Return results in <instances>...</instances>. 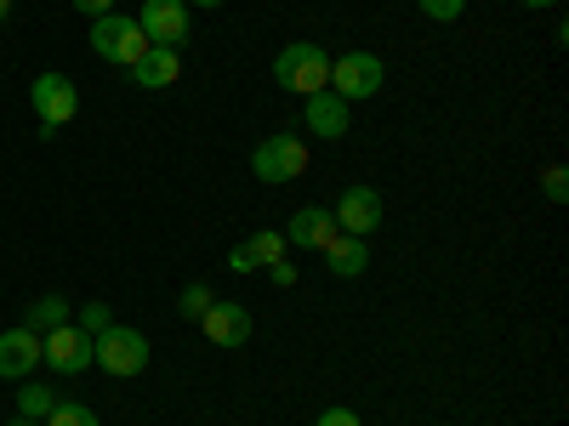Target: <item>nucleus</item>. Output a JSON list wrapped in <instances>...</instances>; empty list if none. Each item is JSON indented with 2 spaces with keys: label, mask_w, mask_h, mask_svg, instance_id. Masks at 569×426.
<instances>
[{
  "label": "nucleus",
  "mask_w": 569,
  "mask_h": 426,
  "mask_svg": "<svg viewBox=\"0 0 569 426\" xmlns=\"http://www.w3.org/2000/svg\"><path fill=\"white\" fill-rule=\"evenodd\" d=\"M91 364L98 369H109V375H142L149 369V336L142 329H126V324H109L98 342H91Z\"/></svg>",
  "instance_id": "20e7f679"
},
{
  "label": "nucleus",
  "mask_w": 569,
  "mask_h": 426,
  "mask_svg": "<svg viewBox=\"0 0 569 426\" xmlns=\"http://www.w3.org/2000/svg\"><path fill=\"white\" fill-rule=\"evenodd\" d=\"M52 409H58V393H52V387H40V382H23V387H18V415L46 420Z\"/></svg>",
  "instance_id": "a211bd4d"
},
{
  "label": "nucleus",
  "mask_w": 569,
  "mask_h": 426,
  "mask_svg": "<svg viewBox=\"0 0 569 426\" xmlns=\"http://www.w3.org/2000/svg\"><path fill=\"white\" fill-rule=\"evenodd\" d=\"M200 329H206V342H211V347L233 353V347H246V342H251V307H240V302H211L206 318H200Z\"/></svg>",
  "instance_id": "9d476101"
},
{
  "label": "nucleus",
  "mask_w": 569,
  "mask_h": 426,
  "mask_svg": "<svg viewBox=\"0 0 569 426\" xmlns=\"http://www.w3.org/2000/svg\"><path fill=\"white\" fill-rule=\"evenodd\" d=\"M268 278L279 284V291H291V284H297V267H291V262H268Z\"/></svg>",
  "instance_id": "b1692460"
},
{
  "label": "nucleus",
  "mask_w": 569,
  "mask_h": 426,
  "mask_svg": "<svg viewBox=\"0 0 569 426\" xmlns=\"http://www.w3.org/2000/svg\"><path fill=\"white\" fill-rule=\"evenodd\" d=\"M12 18V0H0V23H7Z\"/></svg>",
  "instance_id": "bb28decb"
},
{
  "label": "nucleus",
  "mask_w": 569,
  "mask_h": 426,
  "mask_svg": "<svg viewBox=\"0 0 569 426\" xmlns=\"http://www.w3.org/2000/svg\"><path fill=\"white\" fill-rule=\"evenodd\" d=\"M91 52H98L103 63L131 69L142 52H149V34H142L137 18H126V12H103V18H91Z\"/></svg>",
  "instance_id": "f03ea898"
},
{
  "label": "nucleus",
  "mask_w": 569,
  "mask_h": 426,
  "mask_svg": "<svg viewBox=\"0 0 569 426\" xmlns=\"http://www.w3.org/2000/svg\"><path fill=\"white\" fill-rule=\"evenodd\" d=\"M40 426H98V415H91L86 404H69V398H58V409L46 415Z\"/></svg>",
  "instance_id": "aec40b11"
},
{
  "label": "nucleus",
  "mask_w": 569,
  "mask_h": 426,
  "mask_svg": "<svg viewBox=\"0 0 569 426\" xmlns=\"http://www.w3.org/2000/svg\"><path fill=\"white\" fill-rule=\"evenodd\" d=\"M348 109H353V103H342L337 91H313V98H302V125H308L313 136H325V142H337V136L348 131Z\"/></svg>",
  "instance_id": "ddd939ff"
},
{
  "label": "nucleus",
  "mask_w": 569,
  "mask_h": 426,
  "mask_svg": "<svg viewBox=\"0 0 569 426\" xmlns=\"http://www.w3.org/2000/svg\"><path fill=\"white\" fill-rule=\"evenodd\" d=\"M382 80H388V69H382L376 52H348V58H330V85L325 91H337L342 103H365V98L382 91Z\"/></svg>",
  "instance_id": "39448f33"
},
{
  "label": "nucleus",
  "mask_w": 569,
  "mask_h": 426,
  "mask_svg": "<svg viewBox=\"0 0 569 426\" xmlns=\"http://www.w3.org/2000/svg\"><path fill=\"white\" fill-rule=\"evenodd\" d=\"M268 262H284V233H273V227L251 233V240L233 245V256H228L233 273H257V267H268Z\"/></svg>",
  "instance_id": "2eb2a0df"
},
{
  "label": "nucleus",
  "mask_w": 569,
  "mask_h": 426,
  "mask_svg": "<svg viewBox=\"0 0 569 426\" xmlns=\"http://www.w3.org/2000/svg\"><path fill=\"white\" fill-rule=\"evenodd\" d=\"M273 80L284 91H297V98H313V91L330 85V52L319 40H297V45H284V52L273 58Z\"/></svg>",
  "instance_id": "f257e3e1"
},
{
  "label": "nucleus",
  "mask_w": 569,
  "mask_h": 426,
  "mask_svg": "<svg viewBox=\"0 0 569 426\" xmlns=\"http://www.w3.org/2000/svg\"><path fill=\"white\" fill-rule=\"evenodd\" d=\"M40 358L58 375H80V369H91V336L80 324H58L52 336H40Z\"/></svg>",
  "instance_id": "1a4fd4ad"
},
{
  "label": "nucleus",
  "mask_w": 569,
  "mask_h": 426,
  "mask_svg": "<svg viewBox=\"0 0 569 426\" xmlns=\"http://www.w3.org/2000/svg\"><path fill=\"white\" fill-rule=\"evenodd\" d=\"M416 7L433 18V23H456V18L467 12V0H416Z\"/></svg>",
  "instance_id": "4be33fe9"
},
{
  "label": "nucleus",
  "mask_w": 569,
  "mask_h": 426,
  "mask_svg": "<svg viewBox=\"0 0 569 426\" xmlns=\"http://www.w3.org/2000/svg\"><path fill=\"white\" fill-rule=\"evenodd\" d=\"M137 29L149 34V45H177L188 40V0H142L137 12Z\"/></svg>",
  "instance_id": "6e6552de"
},
{
  "label": "nucleus",
  "mask_w": 569,
  "mask_h": 426,
  "mask_svg": "<svg viewBox=\"0 0 569 426\" xmlns=\"http://www.w3.org/2000/svg\"><path fill=\"white\" fill-rule=\"evenodd\" d=\"M251 171L262 176V182H297L302 171H308V142L297 136V131H273V136H262L257 149H251Z\"/></svg>",
  "instance_id": "7ed1b4c3"
},
{
  "label": "nucleus",
  "mask_w": 569,
  "mask_h": 426,
  "mask_svg": "<svg viewBox=\"0 0 569 426\" xmlns=\"http://www.w3.org/2000/svg\"><path fill=\"white\" fill-rule=\"evenodd\" d=\"M74 12L80 18H103V12H114V0H74Z\"/></svg>",
  "instance_id": "a878e982"
},
{
  "label": "nucleus",
  "mask_w": 569,
  "mask_h": 426,
  "mask_svg": "<svg viewBox=\"0 0 569 426\" xmlns=\"http://www.w3.org/2000/svg\"><path fill=\"white\" fill-rule=\"evenodd\" d=\"M29 103H34V114H40L46 131H58V125H69V120L80 114V91H74L69 74H34Z\"/></svg>",
  "instance_id": "423d86ee"
},
{
  "label": "nucleus",
  "mask_w": 569,
  "mask_h": 426,
  "mask_svg": "<svg viewBox=\"0 0 569 426\" xmlns=\"http://www.w3.org/2000/svg\"><path fill=\"white\" fill-rule=\"evenodd\" d=\"M131 80H137L142 91H166V85L182 80V58L171 52V45H149V52L131 63Z\"/></svg>",
  "instance_id": "4468645a"
},
{
  "label": "nucleus",
  "mask_w": 569,
  "mask_h": 426,
  "mask_svg": "<svg viewBox=\"0 0 569 426\" xmlns=\"http://www.w3.org/2000/svg\"><path fill=\"white\" fill-rule=\"evenodd\" d=\"M58 324H69V302H63V296H40V302L23 313V329H34V336H52Z\"/></svg>",
  "instance_id": "f3484780"
},
{
  "label": "nucleus",
  "mask_w": 569,
  "mask_h": 426,
  "mask_svg": "<svg viewBox=\"0 0 569 426\" xmlns=\"http://www.w3.org/2000/svg\"><path fill=\"white\" fill-rule=\"evenodd\" d=\"M109 324H114V313H109L103 302H86V307H80V329H86V336H91V342H98V336H103V329H109Z\"/></svg>",
  "instance_id": "412c9836"
},
{
  "label": "nucleus",
  "mask_w": 569,
  "mask_h": 426,
  "mask_svg": "<svg viewBox=\"0 0 569 426\" xmlns=\"http://www.w3.org/2000/svg\"><path fill=\"white\" fill-rule=\"evenodd\" d=\"M525 7H541L547 12V7H558V0H525Z\"/></svg>",
  "instance_id": "cd10ccee"
},
{
  "label": "nucleus",
  "mask_w": 569,
  "mask_h": 426,
  "mask_svg": "<svg viewBox=\"0 0 569 426\" xmlns=\"http://www.w3.org/2000/svg\"><path fill=\"white\" fill-rule=\"evenodd\" d=\"M337 216H330L325 205H302L291 222H284V245H297V251H325L330 240H337Z\"/></svg>",
  "instance_id": "9b49d317"
},
{
  "label": "nucleus",
  "mask_w": 569,
  "mask_h": 426,
  "mask_svg": "<svg viewBox=\"0 0 569 426\" xmlns=\"http://www.w3.org/2000/svg\"><path fill=\"white\" fill-rule=\"evenodd\" d=\"M7 426H40V420H29V415H18V420H7Z\"/></svg>",
  "instance_id": "c85d7f7f"
},
{
  "label": "nucleus",
  "mask_w": 569,
  "mask_h": 426,
  "mask_svg": "<svg viewBox=\"0 0 569 426\" xmlns=\"http://www.w3.org/2000/svg\"><path fill=\"white\" fill-rule=\"evenodd\" d=\"M34 364H40V336L23 324L7 329V336H0V382H29Z\"/></svg>",
  "instance_id": "f8f14e48"
},
{
  "label": "nucleus",
  "mask_w": 569,
  "mask_h": 426,
  "mask_svg": "<svg viewBox=\"0 0 569 426\" xmlns=\"http://www.w3.org/2000/svg\"><path fill=\"white\" fill-rule=\"evenodd\" d=\"M194 7H222V0H194Z\"/></svg>",
  "instance_id": "c756f323"
},
{
  "label": "nucleus",
  "mask_w": 569,
  "mask_h": 426,
  "mask_svg": "<svg viewBox=\"0 0 569 426\" xmlns=\"http://www.w3.org/2000/svg\"><path fill=\"white\" fill-rule=\"evenodd\" d=\"M211 302H217V296H211V284H188V291L177 296V313H182V318H194V324H200Z\"/></svg>",
  "instance_id": "6ab92c4d"
},
{
  "label": "nucleus",
  "mask_w": 569,
  "mask_h": 426,
  "mask_svg": "<svg viewBox=\"0 0 569 426\" xmlns=\"http://www.w3.org/2000/svg\"><path fill=\"white\" fill-rule=\"evenodd\" d=\"M330 216H337V227L353 233V240H370V233L382 227V194L365 187V182H353V187H342V200H337Z\"/></svg>",
  "instance_id": "0eeeda50"
},
{
  "label": "nucleus",
  "mask_w": 569,
  "mask_h": 426,
  "mask_svg": "<svg viewBox=\"0 0 569 426\" xmlns=\"http://www.w3.org/2000/svg\"><path fill=\"white\" fill-rule=\"evenodd\" d=\"M325 262H330L337 278H359L370 267V251H365V240H353V233H337V240L325 245Z\"/></svg>",
  "instance_id": "dca6fc26"
},
{
  "label": "nucleus",
  "mask_w": 569,
  "mask_h": 426,
  "mask_svg": "<svg viewBox=\"0 0 569 426\" xmlns=\"http://www.w3.org/2000/svg\"><path fill=\"white\" fill-rule=\"evenodd\" d=\"M319 426H365V420H359L353 409H325V415H319Z\"/></svg>",
  "instance_id": "393cba45"
},
{
  "label": "nucleus",
  "mask_w": 569,
  "mask_h": 426,
  "mask_svg": "<svg viewBox=\"0 0 569 426\" xmlns=\"http://www.w3.org/2000/svg\"><path fill=\"white\" fill-rule=\"evenodd\" d=\"M541 194H547L552 205H563V200H569V176H563V165H552V171L541 176Z\"/></svg>",
  "instance_id": "5701e85b"
}]
</instances>
